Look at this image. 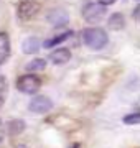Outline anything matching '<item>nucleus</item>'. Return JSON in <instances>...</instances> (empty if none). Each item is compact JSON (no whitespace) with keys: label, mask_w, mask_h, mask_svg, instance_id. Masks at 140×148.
Here are the masks:
<instances>
[{"label":"nucleus","mask_w":140,"mask_h":148,"mask_svg":"<svg viewBox=\"0 0 140 148\" xmlns=\"http://www.w3.org/2000/svg\"><path fill=\"white\" fill-rule=\"evenodd\" d=\"M40 12V3L38 2H32V0H25L18 5V16L20 20L23 21H28L32 20L35 15H38Z\"/></svg>","instance_id":"7ed1b4c3"},{"label":"nucleus","mask_w":140,"mask_h":148,"mask_svg":"<svg viewBox=\"0 0 140 148\" xmlns=\"http://www.w3.org/2000/svg\"><path fill=\"white\" fill-rule=\"evenodd\" d=\"M45 66H46V61L36 58V59H33L32 63L28 64V69H30V71H43Z\"/></svg>","instance_id":"4468645a"},{"label":"nucleus","mask_w":140,"mask_h":148,"mask_svg":"<svg viewBox=\"0 0 140 148\" xmlns=\"http://www.w3.org/2000/svg\"><path fill=\"white\" fill-rule=\"evenodd\" d=\"M124 27H125V20L122 13H114L109 18V28L110 30H122Z\"/></svg>","instance_id":"9b49d317"},{"label":"nucleus","mask_w":140,"mask_h":148,"mask_svg":"<svg viewBox=\"0 0 140 148\" xmlns=\"http://www.w3.org/2000/svg\"><path fill=\"white\" fill-rule=\"evenodd\" d=\"M2 104H3V92L0 89V107H2Z\"/></svg>","instance_id":"f3484780"},{"label":"nucleus","mask_w":140,"mask_h":148,"mask_svg":"<svg viewBox=\"0 0 140 148\" xmlns=\"http://www.w3.org/2000/svg\"><path fill=\"white\" fill-rule=\"evenodd\" d=\"M49 59H51V63H54V64H65L71 59V51L66 49V48H59V49H56V51L51 53Z\"/></svg>","instance_id":"6e6552de"},{"label":"nucleus","mask_w":140,"mask_h":148,"mask_svg":"<svg viewBox=\"0 0 140 148\" xmlns=\"http://www.w3.org/2000/svg\"><path fill=\"white\" fill-rule=\"evenodd\" d=\"M22 48H23V53L35 54L38 49H40V41H38L35 36H30V38H27V40L22 43Z\"/></svg>","instance_id":"9d476101"},{"label":"nucleus","mask_w":140,"mask_h":148,"mask_svg":"<svg viewBox=\"0 0 140 148\" xmlns=\"http://www.w3.org/2000/svg\"><path fill=\"white\" fill-rule=\"evenodd\" d=\"M82 38H84V43L89 48H92V49H101V48H104L107 45V35H106V32L99 30V28L84 30Z\"/></svg>","instance_id":"f257e3e1"},{"label":"nucleus","mask_w":140,"mask_h":148,"mask_svg":"<svg viewBox=\"0 0 140 148\" xmlns=\"http://www.w3.org/2000/svg\"><path fill=\"white\" fill-rule=\"evenodd\" d=\"M49 122L56 125L58 128H61L63 132H73L76 128L79 127V123L76 120H73L71 117H66V115H53L49 119Z\"/></svg>","instance_id":"39448f33"},{"label":"nucleus","mask_w":140,"mask_h":148,"mask_svg":"<svg viewBox=\"0 0 140 148\" xmlns=\"http://www.w3.org/2000/svg\"><path fill=\"white\" fill-rule=\"evenodd\" d=\"M10 53V40H8V35L7 33H0V64L7 59Z\"/></svg>","instance_id":"1a4fd4ad"},{"label":"nucleus","mask_w":140,"mask_h":148,"mask_svg":"<svg viewBox=\"0 0 140 148\" xmlns=\"http://www.w3.org/2000/svg\"><path fill=\"white\" fill-rule=\"evenodd\" d=\"M71 35H73V33L68 32V33H65V35H58V36L51 38V40H46V41H45V48H51V46H54V45H58V43L65 41L66 38H69Z\"/></svg>","instance_id":"ddd939ff"},{"label":"nucleus","mask_w":140,"mask_h":148,"mask_svg":"<svg viewBox=\"0 0 140 148\" xmlns=\"http://www.w3.org/2000/svg\"><path fill=\"white\" fill-rule=\"evenodd\" d=\"M25 130V123L23 120H12L8 123V133L10 135H18V133H22Z\"/></svg>","instance_id":"f8f14e48"},{"label":"nucleus","mask_w":140,"mask_h":148,"mask_svg":"<svg viewBox=\"0 0 140 148\" xmlns=\"http://www.w3.org/2000/svg\"><path fill=\"white\" fill-rule=\"evenodd\" d=\"M40 86H41V81L38 79L36 76H32V74L22 76L16 81V89L25 92V94H35L40 89Z\"/></svg>","instance_id":"f03ea898"},{"label":"nucleus","mask_w":140,"mask_h":148,"mask_svg":"<svg viewBox=\"0 0 140 148\" xmlns=\"http://www.w3.org/2000/svg\"><path fill=\"white\" fill-rule=\"evenodd\" d=\"M48 21L54 27H61V25H66L68 23V13L61 8H54L48 13Z\"/></svg>","instance_id":"0eeeda50"},{"label":"nucleus","mask_w":140,"mask_h":148,"mask_svg":"<svg viewBox=\"0 0 140 148\" xmlns=\"http://www.w3.org/2000/svg\"><path fill=\"white\" fill-rule=\"evenodd\" d=\"M124 122H125V123H129V125L139 123V122H140V115H139V114H132V115H127V117H124Z\"/></svg>","instance_id":"2eb2a0df"},{"label":"nucleus","mask_w":140,"mask_h":148,"mask_svg":"<svg viewBox=\"0 0 140 148\" xmlns=\"http://www.w3.org/2000/svg\"><path fill=\"white\" fill-rule=\"evenodd\" d=\"M53 107V102L49 101L46 95H36L35 99H32L30 102V110L35 114H45Z\"/></svg>","instance_id":"423d86ee"},{"label":"nucleus","mask_w":140,"mask_h":148,"mask_svg":"<svg viewBox=\"0 0 140 148\" xmlns=\"http://www.w3.org/2000/svg\"><path fill=\"white\" fill-rule=\"evenodd\" d=\"M2 140H3V132H2V123H0V143H2Z\"/></svg>","instance_id":"a211bd4d"},{"label":"nucleus","mask_w":140,"mask_h":148,"mask_svg":"<svg viewBox=\"0 0 140 148\" xmlns=\"http://www.w3.org/2000/svg\"><path fill=\"white\" fill-rule=\"evenodd\" d=\"M115 0H99V3L101 5H110V3H114Z\"/></svg>","instance_id":"dca6fc26"},{"label":"nucleus","mask_w":140,"mask_h":148,"mask_svg":"<svg viewBox=\"0 0 140 148\" xmlns=\"http://www.w3.org/2000/svg\"><path fill=\"white\" fill-rule=\"evenodd\" d=\"M16 148H25V147H16Z\"/></svg>","instance_id":"6ab92c4d"},{"label":"nucleus","mask_w":140,"mask_h":148,"mask_svg":"<svg viewBox=\"0 0 140 148\" xmlns=\"http://www.w3.org/2000/svg\"><path fill=\"white\" fill-rule=\"evenodd\" d=\"M106 13L102 5H97V3H87L84 7V10H82V16H84V20L89 21V23H97V21L101 20Z\"/></svg>","instance_id":"20e7f679"}]
</instances>
